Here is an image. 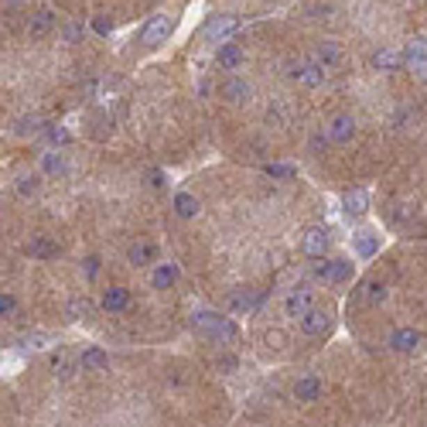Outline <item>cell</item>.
I'll list each match as a JSON object with an SVG mask.
<instances>
[{
	"instance_id": "6da1fadb",
	"label": "cell",
	"mask_w": 427,
	"mask_h": 427,
	"mask_svg": "<svg viewBox=\"0 0 427 427\" xmlns=\"http://www.w3.org/2000/svg\"><path fill=\"white\" fill-rule=\"evenodd\" d=\"M192 321L198 325V328H202V332H205V335H212V339H223V342H233L236 335H239L236 321L223 318V314H212V311H198Z\"/></svg>"
},
{
	"instance_id": "7a4b0ae2",
	"label": "cell",
	"mask_w": 427,
	"mask_h": 427,
	"mask_svg": "<svg viewBox=\"0 0 427 427\" xmlns=\"http://www.w3.org/2000/svg\"><path fill=\"white\" fill-rule=\"evenodd\" d=\"M171 35H175V17L171 14H154L144 24V31H140V45L144 48H157V45H164Z\"/></svg>"
},
{
	"instance_id": "3957f363",
	"label": "cell",
	"mask_w": 427,
	"mask_h": 427,
	"mask_svg": "<svg viewBox=\"0 0 427 427\" xmlns=\"http://www.w3.org/2000/svg\"><path fill=\"white\" fill-rule=\"evenodd\" d=\"M311 308H314V291H311V287H294V291L287 294V301H284L287 318H294V321H301Z\"/></svg>"
},
{
	"instance_id": "277c9868",
	"label": "cell",
	"mask_w": 427,
	"mask_h": 427,
	"mask_svg": "<svg viewBox=\"0 0 427 427\" xmlns=\"http://www.w3.org/2000/svg\"><path fill=\"white\" fill-rule=\"evenodd\" d=\"M233 31H239V17H233V14H219V17H209V21H205V28H202V35H205V38L219 41V45L229 38Z\"/></svg>"
},
{
	"instance_id": "5b68a950",
	"label": "cell",
	"mask_w": 427,
	"mask_h": 427,
	"mask_svg": "<svg viewBox=\"0 0 427 427\" xmlns=\"http://www.w3.org/2000/svg\"><path fill=\"white\" fill-rule=\"evenodd\" d=\"M328 246H332V236H328V229H321V226H308L301 233V250L308 257H325Z\"/></svg>"
},
{
	"instance_id": "8992f818",
	"label": "cell",
	"mask_w": 427,
	"mask_h": 427,
	"mask_svg": "<svg viewBox=\"0 0 427 427\" xmlns=\"http://www.w3.org/2000/svg\"><path fill=\"white\" fill-rule=\"evenodd\" d=\"M332 328V314L321 308H311L305 318H301V332L305 335H311V339H318V335H325Z\"/></svg>"
},
{
	"instance_id": "52a82bcc",
	"label": "cell",
	"mask_w": 427,
	"mask_h": 427,
	"mask_svg": "<svg viewBox=\"0 0 427 427\" xmlns=\"http://www.w3.org/2000/svg\"><path fill=\"white\" fill-rule=\"evenodd\" d=\"M216 62H219V69L233 72V69H239V65L246 62V51H243L236 41H223V45H219V51H216Z\"/></svg>"
},
{
	"instance_id": "ba28073f",
	"label": "cell",
	"mask_w": 427,
	"mask_h": 427,
	"mask_svg": "<svg viewBox=\"0 0 427 427\" xmlns=\"http://www.w3.org/2000/svg\"><path fill=\"white\" fill-rule=\"evenodd\" d=\"M314 273H318L321 280H328V284H342V280L352 277V264L349 260H328V264H318Z\"/></svg>"
},
{
	"instance_id": "9c48e42d",
	"label": "cell",
	"mask_w": 427,
	"mask_h": 427,
	"mask_svg": "<svg viewBox=\"0 0 427 427\" xmlns=\"http://www.w3.org/2000/svg\"><path fill=\"white\" fill-rule=\"evenodd\" d=\"M291 76L314 89V86H321V82H325V69H321L318 62H291Z\"/></svg>"
},
{
	"instance_id": "30bf717a",
	"label": "cell",
	"mask_w": 427,
	"mask_h": 427,
	"mask_svg": "<svg viewBox=\"0 0 427 427\" xmlns=\"http://www.w3.org/2000/svg\"><path fill=\"white\" fill-rule=\"evenodd\" d=\"M325 137H328V140H335V144H349L352 137H355V120L346 117V113H342V117H335L328 127H325Z\"/></svg>"
},
{
	"instance_id": "8fae6325",
	"label": "cell",
	"mask_w": 427,
	"mask_h": 427,
	"mask_svg": "<svg viewBox=\"0 0 427 427\" xmlns=\"http://www.w3.org/2000/svg\"><path fill=\"white\" fill-rule=\"evenodd\" d=\"M79 366L86 373H103V369H110V355L103 349H96V346H89V349H82V355H79Z\"/></svg>"
},
{
	"instance_id": "7c38bea8",
	"label": "cell",
	"mask_w": 427,
	"mask_h": 427,
	"mask_svg": "<svg viewBox=\"0 0 427 427\" xmlns=\"http://www.w3.org/2000/svg\"><path fill=\"white\" fill-rule=\"evenodd\" d=\"M342 209L349 216H366L369 212V192L366 188H349V192L342 195Z\"/></svg>"
},
{
	"instance_id": "4fadbf2b",
	"label": "cell",
	"mask_w": 427,
	"mask_h": 427,
	"mask_svg": "<svg viewBox=\"0 0 427 427\" xmlns=\"http://www.w3.org/2000/svg\"><path fill=\"white\" fill-rule=\"evenodd\" d=\"M352 253H355L359 260H373V257L380 253V239L373 233H359L352 239Z\"/></svg>"
},
{
	"instance_id": "5bb4252c",
	"label": "cell",
	"mask_w": 427,
	"mask_h": 427,
	"mask_svg": "<svg viewBox=\"0 0 427 427\" xmlns=\"http://www.w3.org/2000/svg\"><path fill=\"white\" fill-rule=\"evenodd\" d=\"M389 346L396 352H414L421 346V335H417L414 328H396V332L389 335Z\"/></svg>"
},
{
	"instance_id": "9a60e30c",
	"label": "cell",
	"mask_w": 427,
	"mask_h": 427,
	"mask_svg": "<svg viewBox=\"0 0 427 427\" xmlns=\"http://www.w3.org/2000/svg\"><path fill=\"white\" fill-rule=\"evenodd\" d=\"M92 314H96V308H92L89 298H72V301L65 305V318H69V321H92Z\"/></svg>"
},
{
	"instance_id": "2e32d148",
	"label": "cell",
	"mask_w": 427,
	"mask_h": 427,
	"mask_svg": "<svg viewBox=\"0 0 427 427\" xmlns=\"http://www.w3.org/2000/svg\"><path fill=\"white\" fill-rule=\"evenodd\" d=\"M157 250L151 246V243H134L130 250H127V260L134 264V267H147V264H154Z\"/></svg>"
},
{
	"instance_id": "e0dca14e",
	"label": "cell",
	"mask_w": 427,
	"mask_h": 427,
	"mask_svg": "<svg viewBox=\"0 0 427 427\" xmlns=\"http://www.w3.org/2000/svg\"><path fill=\"white\" fill-rule=\"evenodd\" d=\"M51 28H55V14H51V10H38V14L28 21V35H31V38H45Z\"/></svg>"
},
{
	"instance_id": "ac0fdd59",
	"label": "cell",
	"mask_w": 427,
	"mask_h": 427,
	"mask_svg": "<svg viewBox=\"0 0 427 427\" xmlns=\"http://www.w3.org/2000/svg\"><path fill=\"white\" fill-rule=\"evenodd\" d=\"M400 65H403V55H400V51H393V48H383V51H376V55H373V69L396 72Z\"/></svg>"
},
{
	"instance_id": "d6986e66",
	"label": "cell",
	"mask_w": 427,
	"mask_h": 427,
	"mask_svg": "<svg viewBox=\"0 0 427 427\" xmlns=\"http://www.w3.org/2000/svg\"><path fill=\"white\" fill-rule=\"evenodd\" d=\"M175 280H178V267H175V264H157L154 277H151V284H154L157 291H168V287H175Z\"/></svg>"
},
{
	"instance_id": "ffe728a7",
	"label": "cell",
	"mask_w": 427,
	"mask_h": 427,
	"mask_svg": "<svg viewBox=\"0 0 427 427\" xmlns=\"http://www.w3.org/2000/svg\"><path fill=\"white\" fill-rule=\"evenodd\" d=\"M250 82H243V79H229L226 86H223V96L229 99V103H246L250 99Z\"/></svg>"
},
{
	"instance_id": "44dd1931",
	"label": "cell",
	"mask_w": 427,
	"mask_h": 427,
	"mask_svg": "<svg viewBox=\"0 0 427 427\" xmlns=\"http://www.w3.org/2000/svg\"><path fill=\"white\" fill-rule=\"evenodd\" d=\"M314 55H318V65L325 69V65H339V58H342V48H339V41H321Z\"/></svg>"
},
{
	"instance_id": "7402d4cb",
	"label": "cell",
	"mask_w": 427,
	"mask_h": 427,
	"mask_svg": "<svg viewBox=\"0 0 427 427\" xmlns=\"http://www.w3.org/2000/svg\"><path fill=\"white\" fill-rule=\"evenodd\" d=\"M130 305V291L127 287H110L106 294H103V308L106 311H123Z\"/></svg>"
},
{
	"instance_id": "603a6c76",
	"label": "cell",
	"mask_w": 427,
	"mask_h": 427,
	"mask_svg": "<svg viewBox=\"0 0 427 427\" xmlns=\"http://www.w3.org/2000/svg\"><path fill=\"white\" fill-rule=\"evenodd\" d=\"M362 298H366V305H383V301H387V284L376 280V277L366 280V284H362Z\"/></svg>"
},
{
	"instance_id": "cb8c5ba5",
	"label": "cell",
	"mask_w": 427,
	"mask_h": 427,
	"mask_svg": "<svg viewBox=\"0 0 427 427\" xmlns=\"http://www.w3.org/2000/svg\"><path fill=\"white\" fill-rule=\"evenodd\" d=\"M175 212H178L182 219H195V216H198V198L188 192H178L175 195Z\"/></svg>"
},
{
	"instance_id": "d4e9b609",
	"label": "cell",
	"mask_w": 427,
	"mask_h": 427,
	"mask_svg": "<svg viewBox=\"0 0 427 427\" xmlns=\"http://www.w3.org/2000/svg\"><path fill=\"white\" fill-rule=\"evenodd\" d=\"M318 393H321V383H318L314 376L298 380V387H294V396H298V400H318Z\"/></svg>"
},
{
	"instance_id": "484cf974",
	"label": "cell",
	"mask_w": 427,
	"mask_h": 427,
	"mask_svg": "<svg viewBox=\"0 0 427 427\" xmlns=\"http://www.w3.org/2000/svg\"><path fill=\"white\" fill-rule=\"evenodd\" d=\"M41 171L45 175H65V157L58 154V151H48V154L41 157Z\"/></svg>"
},
{
	"instance_id": "4316f807",
	"label": "cell",
	"mask_w": 427,
	"mask_h": 427,
	"mask_svg": "<svg viewBox=\"0 0 427 427\" xmlns=\"http://www.w3.org/2000/svg\"><path fill=\"white\" fill-rule=\"evenodd\" d=\"M260 301H264V294H257V291H246V294H233V308H236V311H253V308H260Z\"/></svg>"
},
{
	"instance_id": "83f0119b",
	"label": "cell",
	"mask_w": 427,
	"mask_h": 427,
	"mask_svg": "<svg viewBox=\"0 0 427 427\" xmlns=\"http://www.w3.org/2000/svg\"><path fill=\"white\" fill-rule=\"evenodd\" d=\"M28 253H31V257H55V253H58V246H51L45 236H35V239L28 243Z\"/></svg>"
},
{
	"instance_id": "f1b7e54d",
	"label": "cell",
	"mask_w": 427,
	"mask_h": 427,
	"mask_svg": "<svg viewBox=\"0 0 427 427\" xmlns=\"http://www.w3.org/2000/svg\"><path fill=\"white\" fill-rule=\"evenodd\" d=\"M45 137H48L51 147H65V144L72 140V134H69L65 127H45Z\"/></svg>"
},
{
	"instance_id": "f546056e",
	"label": "cell",
	"mask_w": 427,
	"mask_h": 427,
	"mask_svg": "<svg viewBox=\"0 0 427 427\" xmlns=\"http://www.w3.org/2000/svg\"><path fill=\"white\" fill-rule=\"evenodd\" d=\"M403 58H427V41L424 38H414L410 45H407Z\"/></svg>"
},
{
	"instance_id": "4dcf8cb0",
	"label": "cell",
	"mask_w": 427,
	"mask_h": 427,
	"mask_svg": "<svg viewBox=\"0 0 427 427\" xmlns=\"http://www.w3.org/2000/svg\"><path fill=\"white\" fill-rule=\"evenodd\" d=\"M17 192L21 195H35L38 192V175H21V178H17Z\"/></svg>"
},
{
	"instance_id": "1f68e13d",
	"label": "cell",
	"mask_w": 427,
	"mask_h": 427,
	"mask_svg": "<svg viewBox=\"0 0 427 427\" xmlns=\"http://www.w3.org/2000/svg\"><path fill=\"white\" fill-rule=\"evenodd\" d=\"M92 31L106 38V35H113V21H110L106 14H96V17H92Z\"/></svg>"
},
{
	"instance_id": "d6a6232c",
	"label": "cell",
	"mask_w": 427,
	"mask_h": 427,
	"mask_svg": "<svg viewBox=\"0 0 427 427\" xmlns=\"http://www.w3.org/2000/svg\"><path fill=\"white\" fill-rule=\"evenodd\" d=\"M267 175L271 178H294V168L291 164H267Z\"/></svg>"
},
{
	"instance_id": "836d02e7",
	"label": "cell",
	"mask_w": 427,
	"mask_h": 427,
	"mask_svg": "<svg viewBox=\"0 0 427 427\" xmlns=\"http://www.w3.org/2000/svg\"><path fill=\"white\" fill-rule=\"evenodd\" d=\"M407 65H410V72L417 79H427V58H403Z\"/></svg>"
},
{
	"instance_id": "e575fe53",
	"label": "cell",
	"mask_w": 427,
	"mask_h": 427,
	"mask_svg": "<svg viewBox=\"0 0 427 427\" xmlns=\"http://www.w3.org/2000/svg\"><path fill=\"white\" fill-rule=\"evenodd\" d=\"M38 127H41L38 117H28V120H17V127H14V130H17V134H35Z\"/></svg>"
},
{
	"instance_id": "d590c367",
	"label": "cell",
	"mask_w": 427,
	"mask_h": 427,
	"mask_svg": "<svg viewBox=\"0 0 427 427\" xmlns=\"http://www.w3.org/2000/svg\"><path fill=\"white\" fill-rule=\"evenodd\" d=\"M82 35H86V28H82L79 21H72V24H65V41H69V45H72V41H79V38H82Z\"/></svg>"
},
{
	"instance_id": "8d00e7d4",
	"label": "cell",
	"mask_w": 427,
	"mask_h": 427,
	"mask_svg": "<svg viewBox=\"0 0 427 427\" xmlns=\"http://www.w3.org/2000/svg\"><path fill=\"white\" fill-rule=\"evenodd\" d=\"M17 311V301L10 298V294H0V318H7V314H14Z\"/></svg>"
},
{
	"instance_id": "74e56055",
	"label": "cell",
	"mask_w": 427,
	"mask_h": 427,
	"mask_svg": "<svg viewBox=\"0 0 427 427\" xmlns=\"http://www.w3.org/2000/svg\"><path fill=\"white\" fill-rule=\"evenodd\" d=\"M236 366H239L236 355H219V369H223V373H233Z\"/></svg>"
},
{
	"instance_id": "f35d334b",
	"label": "cell",
	"mask_w": 427,
	"mask_h": 427,
	"mask_svg": "<svg viewBox=\"0 0 427 427\" xmlns=\"http://www.w3.org/2000/svg\"><path fill=\"white\" fill-rule=\"evenodd\" d=\"M147 178H151V185H154V188H164V185H168V178H164V171H147Z\"/></svg>"
},
{
	"instance_id": "ab89813d",
	"label": "cell",
	"mask_w": 427,
	"mask_h": 427,
	"mask_svg": "<svg viewBox=\"0 0 427 427\" xmlns=\"http://www.w3.org/2000/svg\"><path fill=\"white\" fill-rule=\"evenodd\" d=\"M48 342H51L48 335H28V339H24V346H31V349H38V346H48Z\"/></svg>"
},
{
	"instance_id": "60d3db41",
	"label": "cell",
	"mask_w": 427,
	"mask_h": 427,
	"mask_svg": "<svg viewBox=\"0 0 427 427\" xmlns=\"http://www.w3.org/2000/svg\"><path fill=\"white\" fill-rule=\"evenodd\" d=\"M86 273H89V277H96V273H99V260H96V257H89V260H86Z\"/></svg>"
},
{
	"instance_id": "b9f144b4",
	"label": "cell",
	"mask_w": 427,
	"mask_h": 427,
	"mask_svg": "<svg viewBox=\"0 0 427 427\" xmlns=\"http://www.w3.org/2000/svg\"><path fill=\"white\" fill-rule=\"evenodd\" d=\"M7 3H24V0H7Z\"/></svg>"
}]
</instances>
